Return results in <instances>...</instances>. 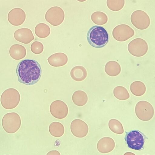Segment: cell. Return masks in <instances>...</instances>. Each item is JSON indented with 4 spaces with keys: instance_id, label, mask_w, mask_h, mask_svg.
<instances>
[{
    "instance_id": "obj_1",
    "label": "cell",
    "mask_w": 155,
    "mask_h": 155,
    "mask_svg": "<svg viewBox=\"0 0 155 155\" xmlns=\"http://www.w3.org/2000/svg\"><path fill=\"white\" fill-rule=\"evenodd\" d=\"M16 73L19 82L31 85L36 84L39 80L42 70L40 64L36 61L26 59L18 63Z\"/></svg>"
},
{
    "instance_id": "obj_2",
    "label": "cell",
    "mask_w": 155,
    "mask_h": 155,
    "mask_svg": "<svg viewBox=\"0 0 155 155\" xmlns=\"http://www.w3.org/2000/svg\"><path fill=\"white\" fill-rule=\"evenodd\" d=\"M87 39L89 44L95 48H102L105 46L109 41L107 32L103 27L94 25L88 30Z\"/></svg>"
},
{
    "instance_id": "obj_3",
    "label": "cell",
    "mask_w": 155,
    "mask_h": 155,
    "mask_svg": "<svg viewBox=\"0 0 155 155\" xmlns=\"http://www.w3.org/2000/svg\"><path fill=\"white\" fill-rule=\"evenodd\" d=\"M20 100L18 91L13 88H9L5 90L1 97V103L2 107L6 109H11L16 107Z\"/></svg>"
},
{
    "instance_id": "obj_4",
    "label": "cell",
    "mask_w": 155,
    "mask_h": 155,
    "mask_svg": "<svg viewBox=\"0 0 155 155\" xmlns=\"http://www.w3.org/2000/svg\"><path fill=\"white\" fill-rule=\"evenodd\" d=\"M21 124V118L16 113L11 112L6 114L2 120L3 128L7 133L13 134L20 128Z\"/></svg>"
},
{
    "instance_id": "obj_5",
    "label": "cell",
    "mask_w": 155,
    "mask_h": 155,
    "mask_svg": "<svg viewBox=\"0 0 155 155\" xmlns=\"http://www.w3.org/2000/svg\"><path fill=\"white\" fill-rule=\"evenodd\" d=\"M124 139L128 147L130 149L140 150L143 147L144 137L139 130H133L127 132Z\"/></svg>"
},
{
    "instance_id": "obj_6",
    "label": "cell",
    "mask_w": 155,
    "mask_h": 155,
    "mask_svg": "<svg viewBox=\"0 0 155 155\" xmlns=\"http://www.w3.org/2000/svg\"><path fill=\"white\" fill-rule=\"evenodd\" d=\"M135 110L137 117L143 121L151 120L154 114V108L152 105L145 101H141L137 102L135 106Z\"/></svg>"
},
{
    "instance_id": "obj_7",
    "label": "cell",
    "mask_w": 155,
    "mask_h": 155,
    "mask_svg": "<svg viewBox=\"0 0 155 155\" xmlns=\"http://www.w3.org/2000/svg\"><path fill=\"white\" fill-rule=\"evenodd\" d=\"M132 25L139 30H144L147 28L150 24V18L147 14L141 10L134 11L130 16Z\"/></svg>"
},
{
    "instance_id": "obj_8",
    "label": "cell",
    "mask_w": 155,
    "mask_h": 155,
    "mask_svg": "<svg viewBox=\"0 0 155 155\" xmlns=\"http://www.w3.org/2000/svg\"><path fill=\"white\" fill-rule=\"evenodd\" d=\"M129 52L132 55L140 57L145 55L148 50L146 41L141 38H135L130 41L127 46Z\"/></svg>"
},
{
    "instance_id": "obj_9",
    "label": "cell",
    "mask_w": 155,
    "mask_h": 155,
    "mask_svg": "<svg viewBox=\"0 0 155 155\" xmlns=\"http://www.w3.org/2000/svg\"><path fill=\"white\" fill-rule=\"evenodd\" d=\"M64 18V13L63 10L58 6H54L50 8L45 15L46 21L54 26L61 24Z\"/></svg>"
},
{
    "instance_id": "obj_10",
    "label": "cell",
    "mask_w": 155,
    "mask_h": 155,
    "mask_svg": "<svg viewBox=\"0 0 155 155\" xmlns=\"http://www.w3.org/2000/svg\"><path fill=\"white\" fill-rule=\"evenodd\" d=\"M134 34V30L129 25L121 24L117 26L113 29L112 36L117 41H125L132 37Z\"/></svg>"
},
{
    "instance_id": "obj_11",
    "label": "cell",
    "mask_w": 155,
    "mask_h": 155,
    "mask_svg": "<svg viewBox=\"0 0 155 155\" xmlns=\"http://www.w3.org/2000/svg\"><path fill=\"white\" fill-rule=\"evenodd\" d=\"M50 110L51 114L55 118L63 119L67 115L68 109L66 104L63 101L55 100L50 105Z\"/></svg>"
},
{
    "instance_id": "obj_12",
    "label": "cell",
    "mask_w": 155,
    "mask_h": 155,
    "mask_svg": "<svg viewBox=\"0 0 155 155\" xmlns=\"http://www.w3.org/2000/svg\"><path fill=\"white\" fill-rule=\"evenodd\" d=\"M70 129L72 134L78 138L85 137L89 130L87 124L80 119H76L72 121L70 125Z\"/></svg>"
},
{
    "instance_id": "obj_13",
    "label": "cell",
    "mask_w": 155,
    "mask_h": 155,
    "mask_svg": "<svg viewBox=\"0 0 155 155\" xmlns=\"http://www.w3.org/2000/svg\"><path fill=\"white\" fill-rule=\"evenodd\" d=\"M26 17V14L23 9L19 8H15L9 12L8 18L11 25L18 26L21 25L24 22Z\"/></svg>"
},
{
    "instance_id": "obj_14",
    "label": "cell",
    "mask_w": 155,
    "mask_h": 155,
    "mask_svg": "<svg viewBox=\"0 0 155 155\" xmlns=\"http://www.w3.org/2000/svg\"><path fill=\"white\" fill-rule=\"evenodd\" d=\"M14 36L16 40L25 44H29L34 39L32 31L27 28L17 30L15 32Z\"/></svg>"
},
{
    "instance_id": "obj_15",
    "label": "cell",
    "mask_w": 155,
    "mask_h": 155,
    "mask_svg": "<svg viewBox=\"0 0 155 155\" xmlns=\"http://www.w3.org/2000/svg\"><path fill=\"white\" fill-rule=\"evenodd\" d=\"M115 147L114 140L109 137H104L100 139L97 142V149L100 153H107L111 151Z\"/></svg>"
},
{
    "instance_id": "obj_16",
    "label": "cell",
    "mask_w": 155,
    "mask_h": 155,
    "mask_svg": "<svg viewBox=\"0 0 155 155\" xmlns=\"http://www.w3.org/2000/svg\"><path fill=\"white\" fill-rule=\"evenodd\" d=\"M49 64L54 67H61L67 63L68 58L64 53L61 52L54 54L50 56L48 59Z\"/></svg>"
},
{
    "instance_id": "obj_17",
    "label": "cell",
    "mask_w": 155,
    "mask_h": 155,
    "mask_svg": "<svg viewBox=\"0 0 155 155\" xmlns=\"http://www.w3.org/2000/svg\"><path fill=\"white\" fill-rule=\"evenodd\" d=\"M9 53L11 57L13 59L19 60L25 56L26 51L25 48L23 45L16 44L11 47L9 50Z\"/></svg>"
},
{
    "instance_id": "obj_18",
    "label": "cell",
    "mask_w": 155,
    "mask_h": 155,
    "mask_svg": "<svg viewBox=\"0 0 155 155\" xmlns=\"http://www.w3.org/2000/svg\"><path fill=\"white\" fill-rule=\"evenodd\" d=\"M70 75L74 80L81 81L84 80L87 75L85 68L81 66H77L73 68L71 71Z\"/></svg>"
},
{
    "instance_id": "obj_19",
    "label": "cell",
    "mask_w": 155,
    "mask_h": 155,
    "mask_svg": "<svg viewBox=\"0 0 155 155\" xmlns=\"http://www.w3.org/2000/svg\"><path fill=\"white\" fill-rule=\"evenodd\" d=\"M104 70L108 75L114 77L118 75L121 71L120 64L114 61H110L107 62L105 66Z\"/></svg>"
},
{
    "instance_id": "obj_20",
    "label": "cell",
    "mask_w": 155,
    "mask_h": 155,
    "mask_svg": "<svg viewBox=\"0 0 155 155\" xmlns=\"http://www.w3.org/2000/svg\"><path fill=\"white\" fill-rule=\"evenodd\" d=\"M73 102L76 105L82 106L85 105L88 101V97L87 94L82 91L79 90L75 91L72 96Z\"/></svg>"
},
{
    "instance_id": "obj_21",
    "label": "cell",
    "mask_w": 155,
    "mask_h": 155,
    "mask_svg": "<svg viewBox=\"0 0 155 155\" xmlns=\"http://www.w3.org/2000/svg\"><path fill=\"white\" fill-rule=\"evenodd\" d=\"M130 90L132 93L137 96L143 95L146 91L144 84L140 81H136L132 83L130 86Z\"/></svg>"
},
{
    "instance_id": "obj_22",
    "label": "cell",
    "mask_w": 155,
    "mask_h": 155,
    "mask_svg": "<svg viewBox=\"0 0 155 155\" xmlns=\"http://www.w3.org/2000/svg\"><path fill=\"white\" fill-rule=\"evenodd\" d=\"M49 130L50 134L55 137H61L64 132V128L63 125L58 122H54L50 125Z\"/></svg>"
},
{
    "instance_id": "obj_23",
    "label": "cell",
    "mask_w": 155,
    "mask_h": 155,
    "mask_svg": "<svg viewBox=\"0 0 155 155\" xmlns=\"http://www.w3.org/2000/svg\"><path fill=\"white\" fill-rule=\"evenodd\" d=\"M50 29L48 25L44 23H40L35 27V32L38 37L44 38L48 36L50 33Z\"/></svg>"
},
{
    "instance_id": "obj_24",
    "label": "cell",
    "mask_w": 155,
    "mask_h": 155,
    "mask_svg": "<svg viewBox=\"0 0 155 155\" xmlns=\"http://www.w3.org/2000/svg\"><path fill=\"white\" fill-rule=\"evenodd\" d=\"M91 19L94 23L100 25L105 24L108 20L106 15L101 11H97L93 13L91 15Z\"/></svg>"
},
{
    "instance_id": "obj_25",
    "label": "cell",
    "mask_w": 155,
    "mask_h": 155,
    "mask_svg": "<svg viewBox=\"0 0 155 155\" xmlns=\"http://www.w3.org/2000/svg\"><path fill=\"white\" fill-rule=\"evenodd\" d=\"M113 94L115 97L120 100H125L130 97V94L127 90L122 86H117L113 90Z\"/></svg>"
},
{
    "instance_id": "obj_26",
    "label": "cell",
    "mask_w": 155,
    "mask_h": 155,
    "mask_svg": "<svg viewBox=\"0 0 155 155\" xmlns=\"http://www.w3.org/2000/svg\"><path fill=\"white\" fill-rule=\"evenodd\" d=\"M108 127L113 132L117 134H122L124 132V129L122 124L117 120L112 119L108 122Z\"/></svg>"
},
{
    "instance_id": "obj_27",
    "label": "cell",
    "mask_w": 155,
    "mask_h": 155,
    "mask_svg": "<svg viewBox=\"0 0 155 155\" xmlns=\"http://www.w3.org/2000/svg\"><path fill=\"white\" fill-rule=\"evenodd\" d=\"M125 4V0H107L108 8L113 11H118L121 9Z\"/></svg>"
},
{
    "instance_id": "obj_28",
    "label": "cell",
    "mask_w": 155,
    "mask_h": 155,
    "mask_svg": "<svg viewBox=\"0 0 155 155\" xmlns=\"http://www.w3.org/2000/svg\"><path fill=\"white\" fill-rule=\"evenodd\" d=\"M43 49L44 46L43 44L39 41H34L31 46V51L36 54L41 53L43 51Z\"/></svg>"
},
{
    "instance_id": "obj_29",
    "label": "cell",
    "mask_w": 155,
    "mask_h": 155,
    "mask_svg": "<svg viewBox=\"0 0 155 155\" xmlns=\"http://www.w3.org/2000/svg\"><path fill=\"white\" fill-rule=\"evenodd\" d=\"M47 155H60V153L57 150H52L51 151L48 152Z\"/></svg>"
},
{
    "instance_id": "obj_30",
    "label": "cell",
    "mask_w": 155,
    "mask_h": 155,
    "mask_svg": "<svg viewBox=\"0 0 155 155\" xmlns=\"http://www.w3.org/2000/svg\"><path fill=\"white\" fill-rule=\"evenodd\" d=\"M78 1L80 2H84L86 1L87 0H77Z\"/></svg>"
}]
</instances>
